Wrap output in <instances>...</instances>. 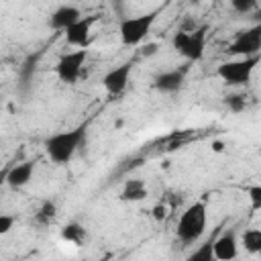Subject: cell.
<instances>
[{
  "instance_id": "obj_8",
  "label": "cell",
  "mask_w": 261,
  "mask_h": 261,
  "mask_svg": "<svg viewBox=\"0 0 261 261\" xmlns=\"http://www.w3.org/2000/svg\"><path fill=\"white\" fill-rule=\"evenodd\" d=\"M133 65L135 61H124L116 67H112L104 77H102V86L108 94L116 96V94H122L124 88L128 86V77H130V71H133Z\"/></svg>"
},
{
  "instance_id": "obj_2",
  "label": "cell",
  "mask_w": 261,
  "mask_h": 261,
  "mask_svg": "<svg viewBox=\"0 0 261 261\" xmlns=\"http://www.w3.org/2000/svg\"><path fill=\"white\" fill-rule=\"evenodd\" d=\"M206 230V204L204 202H194L190 204L184 214L179 216L177 222V239L186 245L198 241Z\"/></svg>"
},
{
  "instance_id": "obj_17",
  "label": "cell",
  "mask_w": 261,
  "mask_h": 261,
  "mask_svg": "<svg viewBox=\"0 0 261 261\" xmlns=\"http://www.w3.org/2000/svg\"><path fill=\"white\" fill-rule=\"evenodd\" d=\"M214 239H208L200 249H196L194 253H190V261H214Z\"/></svg>"
},
{
  "instance_id": "obj_24",
  "label": "cell",
  "mask_w": 261,
  "mask_h": 261,
  "mask_svg": "<svg viewBox=\"0 0 261 261\" xmlns=\"http://www.w3.org/2000/svg\"><path fill=\"white\" fill-rule=\"evenodd\" d=\"M153 53H157V45L155 43H151V45H147L143 49V55H153Z\"/></svg>"
},
{
  "instance_id": "obj_14",
  "label": "cell",
  "mask_w": 261,
  "mask_h": 261,
  "mask_svg": "<svg viewBox=\"0 0 261 261\" xmlns=\"http://www.w3.org/2000/svg\"><path fill=\"white\" fill-rule=\"evenodd\" d=\"M147 196V186L143 179H128L124 184V190L120 192L122 202H141Z\"/></svg>"
},
{
  "instance_id": "obj_26",
  "label": "cell",
  "mask_w": 261,
  "mask_h": 261,
  "mask_svg": "<svg viewBox=\"0 0 261 261\" xmlns=\"http://www.w3.org/2000/svg\"><path fill=\"white\" fill-rule=\"evenodd\" d=\"M253 16H255V22H259V24H261V6H259L255 12H253Z\"/></svg>"
},
{
  "instance_id": "obj_4",
  "label": "cell",
  "mask_w": 261,
  "mask_h": 261,
  "mask_svg": "<svg viewBox=\"0 0 261 261\" xmlns=\"http://www.w3.org/2000/svg\"><path fill=\"white\" fill-rule=\"evenodd\" d=\"M261 61V55H251V57H241L237 61H226L222 65H218L216 73L222 82H226L228 86H243L251 80L257 63Z\"/></svg>"
},
{
  "instance_id": "obj_25",
  "label": "cell",
  "mask_w": 261,
  "mask_h": 261,
  "mask_svg": "<svg viewBox=\"0 0 261 261\" xmlns=\"http://www.w3.org/2000/svg\"><path fill=\"white\" fill-rule=\"evenodd\" d=\"M222 149H224V143L222 141H212V151L214 153H220Z\"/></svg>"
},
{
  "instance_id": "obj_9",
  "label": "cell",
  "mask_w": 261,
  "mask_h": 261,
  "mask_svg": "<svg viewBox=\"0 0 261 261\" xmlns=\"http://www.w3.org/2000/svg\"><path fill=\"white\" fill-rule=\"evenodd\" d=\"M98 20V16H82L75 20L71 27L65 29V41L73 47H86L90 45V35H92V24Z\"/></svg>"
},
{
  "instance_id": "obj_10",
  "label": "cell",
  "mask_w": 261,
  "mask_h": 261,
  "mask_svg": "<svg viewBox=\"0 0 261 261\" xmlns=\"http://www.w3.org/2000/svg\"><path fill=\"white\" fill-rule=\"evenodd\" d=\"M239 255V243L234 230H224L220 237L214 239V259L230 261Z\"/></svg>"
},
{
  "instance_id": "obj_22",
  "label": "cell",
  "mask_w": 261,
  "mask_h": 261,
  "mask_svg": "<svg viewBox=\"0 0 261 261\" xmlns=\"http://www.w3.org/2000/svg\"><path fill=\"white\" fill-rule=\"evenodd\" d=\"M167 210H169V208H167L165 204H155V206L151 208V216H153L155 220H159V222H161V220H165Z\"/></svg>"
},
{
  "instance_id": "obj_13",
  "label": "cell",
  "mask_w": 261,
  "mask_h": 261,
  "mask_svg": "<svg viewBox=\"0 0 261 261\" xmlns=\"http://www.w3.org/2000/svg\"><path fill=\"white\" fill-rule=\"evenodd\" d=\"M184 77H186V69H171V71H163L155 77V88L159 92H177L184 86Z\"/></svg>"
},
{
  "instance_id": "obj_7",
  "label": "cell",
  "mask_w": 261,
  "mask_h": 261,
  "mask_svg": "<svg viewBox=\"0 0 261 261\" xmlns=\"http://www.w3.org/2000/svg\"><path fill=\"white\" fill-rule=\"evenodd\" d=\"M228 53L241 55V57L261 55V24L255 22L251 29L241 31L234 37V41L228 45Z\"/></svg>"
},
{
  "instance_id": "obj_15",
  "label": "cell",
  "mask_w": 261,
  "mask_h": 261,
  "mask_svg": "<svg viewBox=\"0 0 261 261\" xmlns=\"http://www.w3.org/2000/svg\"><path fill=\"white\" fill-rule=\"evenodd\" d=\"M241 243L249 253H261V228H247L241 237Z\"/></svg>"
},
{
  "instance_id": "obj_1",
  "label": "cell",
  "mask_w": 261,
  "mask_h": 261,
  "mask_svg": "<svg viewBox=\"0 0 261 261\" xmlns=\"http://www.w3.org/2000/svg\"><path fill=\"white\" fill-rule=\"evenodd\" d=\"M84 135H86V126H75L71 130H63V133H55L45 141V151L49 155V159L53 163L65 165L71 161L73 153L77 151V147L84 143Z\"/></svg>"
},
{
  "instance_id": "obj_19",
  "label": "cell",
  "mask_w": 261,
  "mask_h": 261,
  "mask_svg": "<svg viewBox=\"0 0 261 261\" xmlns=\"http://www.w3.org/2000/svg\"><path fill=\"white\" fill-rule=\"evenodd\" d=\"M230 6H232L237 12H243V14H247V12H255V10L259 8L257 0H230Z\"/></svg>"
},
{
  "instance_id": "obj_20",
  "label": "cell",
  "mask_w": 261,
  "mask_h": 261,
  "mask_svg": "<svg viewBox=\"0 0 261 261\" xmlns=\"http://www.w3.org/2000/svg\"><path fill=\"white\" fill-rule=\"evenodd\" d=\"M247 196H249V202H251V210H261V186H251L247 190Z\"/></svg>"
},
{
  "instance_id": "obj_5",
  "label": "cell",
  "mask_w": 261,
  "mask_h": 261,
  "mask_svg": "<svg viewBox=\"0 0 261 261\" xmlns=\"http://www.w3.org/2000/svg\"><path fill=\"white\" fill-rule=\"evenodd\" d=\"M157 14H159V8L157 10H151L147 14H141V16L124 18L120 22V41H122V45H126V47L139 45L149 35V31H151Z\"/></svg>"
},
{
  "instance_id": "obj_3",
  "label": "cell",
  "mask_w": 261,
  "mask_h": 261,
  "mask_svg": "<svg viewBox=\"0 0 261 261\" xmlns=\"http://www.w3.org/2000/svg\"><path fill=\"white\" fill-rule=\"evenodd\" d=\"M206 33H208V24H202L194 31H177L171 39L173 49L184 55L190 61H200L204 55V47H206Z\"/></svg>"
},
{
  "instance_id": "obj_18",
  "label": "cell",
  "mask_w": 261,
  "mask_h": 261,
  "mask_svg": "<svg viewBox=\"0 0 261 261\" xmlns=\"http://www.w3.org/2000/svg\"><path fill=\"white\" fill-rule=\"evenodd\" d=\"M55 216H57V206L53 202H43V206L39 208L35 220L41 222V224H49V222L55 220Z\"/></svg>"
},
{
  "instance_id": "obj_23",
  "label": "cell",
  "mask_w": 261,
  "mask_h": 261,
  "mask_svg": "<svg viewBox=\"0 0 261 261\" xmlns=\"http://www.w3.org/2000/svg\"><path fill=\"white\" fill-rule=\"evenodd\" d=\"M12 224H14V216L2 214V216H0V234H6V232L12 228Z\"/></svg>"
},
{
  "instance_id": "obj_21",
  "label": "cell",
  "mask_w": 261,
  "mask_h": 261,
  "mask_svg": "<svg viewBox=\"0 0 261 261\" xmlns=\"http://www.w3.org/2000/svg\"><path fill=\"white\" fill-rule=\"evenodd\" d=\"M226 106L232 110V112H241L245 108V98L243 96H228L226 98Z\"/></svg>"
},
{
  "instance_id": "obj_27",
  "label": "cell",
  "mask_w": 261,
  "mask_h": 261,
  "mask_svg": "<svg viewBox=\"0 0 261 261\" xmlns=\"http://www.w3.org/2000/svg\"><path fill=\"white\" fill-rule=\"evenodd\" d=\"M190 2H198V0H190Z\"/></svg>"
},
{
  "instance_id": "obj_12",
  "label": "cell",
  "mask_w": 261,
  "mask_h": 261,
  "mask_svg": "<svg viewBox=\"0 0 261 261\" xmlns=\"http://www.w3.org/2000/svg\"><path fill=\"white\" fill-rule=\"evenodd\" d=\"M82 18V12L75 6H59L51 16H49V24L55 31H65L67 27H71L75 20Z\"/></svg>"
},
{
  "instance_id": "obj_11",
  "label": "cell",
  "mask_w": 261,
  "mask_h": 261,
  "mask_svg": "<svg viewBox=\"0 0 261 261\" xmlns=\"http://www.w3.org/2000/svg\"><path fill=\"white\" fill-rule=\"evenodd\" d=\"M33 171H35V163L24 161V163H18V165L6 169L2 173V181L8 184L10 188H22L33 179Z\"/></svg>"
},
{
  "instance_id": "obj_16",
  "label": "cell",
  "mask_w": 261,
  "mask_h": 261,
  "mask_svg": "<svg viewBox=\"0 0 261 261\" xmlns=\"http://www.w3.org/2000/svg\"><path fill=\"white\" fill-rule=\"evenodd\" d=\"M61 239L67 241V243H73V245H82L84 239H86V230H84L82 224L71 222V224H67V226L61 230Z\"/></svg>"
},
{
  "instance_id": "obj_6",
  "label": "cell",
  "mask_w": 261,
  "mask_h": 261,
  "mask_svg": "<svg viewBox=\"0 0 261 261\" xmlns=\"http://www.w3.org/2000/svg\"><path fill=\"white\" fill-rule=\"evenodd\" d=\"M88 59V49L86 47H80L75 51H69V53H63L55 65V73L57 77L63 82V84H75L80 73H82V67Z\"/></svg>"
}]
</instances>
